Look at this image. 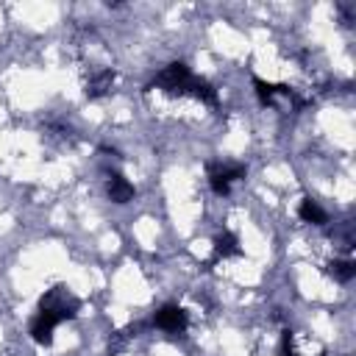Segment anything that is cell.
I'll return each mask as SVG.
<instances>
[{"label":"cell","instance_id":"11","mask_svg":"<svg viewBox=\"0 0 356 356\" xmlns=\"http://www.w3.org/2000/svg\"><path fill=\"white\" fill-rule=\"evenodd\" d=\"M281 356H298V353L292 350V334H289V331H286L284 339H281Z\"/></svg>","mask_w":356,"mask_h":356},{"label":"cell","instance_id":"9","mask_svg":"<svg viewBox=\"0 0 356 356\" xmlns=\"http://www.w3.org/2000/svg\"><path fill=\"white\" fill-rule=\"evenodd\" d=\"M111 83H114V75L106 70V72H97L89 83H86V95L89 97H100V95H106L108 89H111Z\"/></svg>","mask_w":356,"mask_h":356},{"label":"cell","instance_id":"3","mask_svg":"<svg viewBox=\"0 0 356 356\" xmlns=\"http://www.w3.org/2000/svg\"><path fill=\"white\" fill-rule=\"evenodd\" d=\"M209 186H211V192L214 195H220V197H225L228 192H231V186H234V181H239V178H245V164H209Z\"/></svg>","mask_w":356,"mask_h":356},{"label":"cell","instance_id":"5","mask_svg":"<svg viewBox=\"0 0 356 356\" xmlns=\"http://www.w3.org/2000/svg\"><path fill=\"white\" fill-rule=\"evenodd\" d=\"M28 334H31V339L36 342V345H53V337H56V323L50 320V317H44V314H33V320H31V325H28Z\"/></svg>","mask_w":356,"mask_h":356},{"label":"cell","instance_id":"10","mask_svg":"<svg viewBox=\"0 0 356 356\" xmlns=\"http://www.w3.org/2000/svg\"><path fill=\"white\" fill-rule=\"evenodd\" d=\"M331 275L339 281V284H348L353 275H356V264L350 259H334L331 261Z\"/></svg>","mask_w":356,"mask_h":356},{"label":"cell","instance_id":"4","mask_svg":"<svg viewBox=\"0 0 356 356\" xmlns=\"http://www.w3.org/2000/svg\"><path fill=\"white\" fill-rule=\"evenodd\" d=\"M186 323H189V317H186V312H184L178 303H164V306L153 314V325L161 328V331H170V334L184 331Z\"/></svg>","mask_w":356,"mask_h":356},{"label":"cell","instance_id":"8","mask_svg":"<svg viewBox=\"0 0 356 356\" xmlns=\"http://www.w3.org/2000/svg\"><path fill=\"white\" fill-rule=\"evenodd\" d=\"M298 217H300L303 222H312V225H325V222H328V211H325L317 200H312V197H303V200H300Z\"/></svg>","mask_w":356,"mask_h":356},{"label":"cell","instance_id":"1","mask_svg":"<svg viewBox=\"0 0 356 356\" xmlns=\"http://www.w3.org/2000/svg\"><path fill=\"white\" fill-rule=\"evenodd\" d=\"M153 83H156L159 89L170 92V95H189V97H195V100H200V103L217 106V89H214L209 81L197 78L184 61H172V64H167V67L156 75Z\"/></svg>","mask_w":356,"mask_h":356},{"label":"cell","instance_id":"6","mask_svg":"<svg viewBox=\"0 0 356 356\" xmlns=\"http://www.w3.org/2000/svg\"><path fill=\"white\" fill-rule=\"evenodd\" d=\"M106 189H108V197H111L114 203H128V200L134 197V184H131L122 172H117V170L108 172Z\"/></svg>","mask_w":356,"mask_h":356},{"label":"cell","instance_id":"2","mask_svg":"<svg viewBox=\"0 0 356 356\" xmlns=\"http://www.w3.org/2000/svg\"><path fill=\"white\" fill-rule=\"evenodd\" d=\"M78 309H81V303H78L75 295H70L64 286H53V289H47V292L42 295L36 312L44 314V317H50V320L58 325V323H64V320H72V317L78 314Z\"/></svg>","mask_w":356,"mask_h":356},{"label":"cell","instance_id":"7","mask_svg":"<svg viewBox=\"0 0 356 356\" xmlns=\"http://www.w3.org/2000/svg\"><path fill=\"white\" fill-rule=\"evenodd\" d=\"M242 248H239V239L236 234L231 231H222L214 236V248H211V261H222V259H231V256H239Z\"/></svg>","mask_w":356,"mask_h":356}]
</instances>
